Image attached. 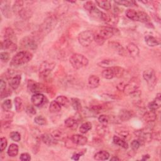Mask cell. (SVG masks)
Here are the masks:
<instances>
[{"label": "cell", "instance_id": "6da1fadb", "mask_svg": "<svg viewBox=\"0 0 161 161\" xmlns=\"http://www.w3.org/2000/svg\"><path fill=\"white\" fill-rule=\"evenodd\" d=\"M32 57L33 54L28 51L19 52L12 58L10 62V65L13 66H22L28 63L32 60Z\"/></svg>", "mask_w": 161, "mask_h": 161}, {"label": "cell", "instance_id": "7a4b0ae2", "mask_svg": "<svg viewBox=\"0 0 161 161\" xmlns=\"http://www.w3.org/2000/svg\"><path fill=\"white\" fill-rule=\"evenodd\" d=\"M57 23V18L55 16L47 17L40 26V32L44 35L50 33Z\"/></svg>", "mask_w": 161, "mask_h": 161}, {"label": "cell", "instance_id": "3957f363", "mask_svg": "<svg viewBox=\"0 0 161 161\" xmlns=\"http://www.w3.org/2000/svg\"><path fill=\"white\" fill-rule=\"evenodd\" d=\"M70 63L75 69H79L87 66L89 60L84 55L79 54H74L70 58Z\"/></svg>", "mask_w": 161, "mask_h": 161}, {"label": "cell", "instance_id": "277c9868", "mask_svg": "<svg viewBox=\"0 0 161 161\" xmlns=\"http://www.w3.org/2000/svg\"><path fill=\"white\" fill-rule=\"evenodd\" d=\"M95 34L90 30H86L80 32L78 35V41L82 46L86 47L91 45L94 40Z\"/></svg>", "mask_w": 161, "mask_h": 161}, {"label": "cell", "instance_id": "5b68a950", "mask_svg": "<svg viewBox=\"0 0 161 161\" xmlns=\"http://www.w3.org/2000/svg\"><path fill=\"white\" fill-rule=\"evenodd\" d=\"M143 78L147 81L149 90H153L157 84V77L155 71L152 69H148L144 71Z\"/></svg>", "mask_w": 161, "mask_h": 161}, {"label": "cell", "instance_id": "8992f818", "mask_svg": "<svg viewBox=\"0 0 161 161\" xmlns=\"http://www.w3.org/2000/svg\"><path fill=\"white\" fill-rule=\"evenodd\" d=\"M55 66V64L54 63H48L47 61L42 63L39 68L40 78L44 80H47L48 78H50L51 72L54 69Z\"/></svg>", "mask_w": 161, "mask_h": 161}, {"label": "cell", "instance_id": "52a82bcc", "mask_svg": "<svg viewBox=\"0 0 161 161\" xmlns=\"http://www.w3.org/2000/svg\"><path fill=\"white\" fill-rule=\"evenodd\" d=\"M140 86V80L137 78H133L130 81L125 84L123 92L125 95H131L136 91Z\"/></svg>", "mask_w": 161, "mask_h": 161}, {"label": "cell", "instance_id": "ba28073f", "mask_svg": "<svg viewBox=\"0 0 161 161\" xmlns=\"http://www.w3.org/2000/svg\"><path fill=\"white\" fill-rule=\"evenodd\" d=\"M20 44L22 47L28 50L35 51L37 48V43L35 39L32 37H25L21 40Z\"/></svg>", "mask_w": 161, "mask_h": 161}, {"label": "cell", "instance_id": "9c48e42d", "mask_svg": "<svg viewBox=\"0 0 161 161\" xmlns=\"http://www.w3.org/2000/svg\"><path fill=\"white\" fill-rule=\"evenodd\" d=\"M28 89L31 92L40 93V92L45 91V87L40 83H35L32 80H30L28 83Z\"/></svg>", "mask_w": 161, "mask_h": 161}, {"label": "cell", "instance_id": "30bf717a", "mask_svg": "<svg viewBox=\"0 0 161 161\" xmlns=\"http://www.w3.org/2000/svg\"><path fill=\"white\" fill-rule=\"evenodd\" d=\"M31 101L34 106L40 107L45 104V101H47V100L44 95L41 93H35L31 98Z\"/></svg>", "mask_w": 161, "mask_h": 161}, {"label": "cell", "instance_id": "8fae6325", "mask_svg": "<svg viewBox=\"0 0 161 161\" xmlns=\"http://www.w3.org/2000/svg\"><path fill=\"white\" fill-rule=\"evenodd\" d=\"M119 33V30L113 27H104L100 30V34L104 40L109 39L113 35Z\"/></svg>", "mask_w": 161, "mask_h": 161}, {"label": "cell", "instance_id": "7c38bea8", "mask_svg": "<svg viewBox=\"0 0 161 161\" xmlns=\"http://www.w3.org/2000/svg\"><path fill=\"white\" fill-rule=\"evenodd\" d=\"M110 47L113 50L118 54L121 56H125L127 55L126 50L120 44L116 42H109Z\"/></svg>", "mask_w": 161, "mask_h": 161}, {"label": "cell", "instance_id": "4fadbf2b", "mask_svg": "<svg viewBox=\"0 0 161 161\" xmlns=\"http://www.w3.org/2000/svg\"><path fill=\"white\" fill-rule=\"evenodd\" d=\"M1 48L2 50H9L13 52L17 49V45L15 43L8 39H5L1 43Z\"/></svg>", "mask_w": 161, "mask_h": 161}, {"label": "cell", "instance_id": "5bb4252c", "mask_svg": "<svg viewBox=\"0 0 161 161\" xmlns=\"http://www.w3.org/2000/svg\"><path fill=\"white\" fill-rule=\"evenodd\" d=\"M41 139L42 142H44V144L48 146H52L54 145L57 144V141L55 139L52 134L49 133H44L41 136Z\"/></svg>", "mask_w": 161, "mask_h": 161}, {"label": "cell", "instance_id": "9a60e30c", "mask_svg": "<svg viewBox=\"0 0 161 161\" xmlns=\"http://www.w3.org/2000/svg\"><path fill=\"white\" fill-rule=\"evenodd\" d=\"M161 105V94L158 93L156 95V98L152 102L148 104V108L151 111H156L157 109L160 107Z\"/></svg>", "mask_w": 161, "mask_h": 161}, {"label": "cell", "instance_id": "2e32d148", "mask_svg": "<svg viewBox=\"0 0 161 161\" xmlns=\"http://www.w3.org/2000/svg\"><path fill=\"white\" fill-rule=\"evenodd\" d=\"M74 144L78 145H84L87 144L88 139L81 135H73L70 138Z\"/></svg>", "mask_w": 161, "mask_h": 161}, {"label": "cell", "instance_id": "e0dca14e", "mask_svg": "<svg viewBox=\"0 0 161 161\" xmlns=\"http://www.w3.org/2000/svg\"><path fill=\"white\" fill-rule=\"evenodd\" d=\"M133 116V111H130L126 109H123L120 111L119 118L121 121H126L132 119V117Z\"/></svg>", "mask_w": 161, "mask_h": 161}, {"label": "cell", "instance_id": "ac0fdd59", "mask_svg": "<svg viewBox=\"0 0 161 161\" xmlns=\"http://www.w3.org/2000/svg\"><path fill=\"white\" fill-rule=\"evenodd\" d=\"M145 40L147 45L149 47H156L160 44V39L150 35H147L145 37Z\"/></svg>", "mask_w": 161, "mask_h": 161}, {"label": "cell", "instance_id": "d6986e66", "mask_svg": "<svg viewBox=\"0 0 161 161\" xmlns=\"http://www.w3.org/2000/svg\"><path fill=\"white\" fill-rule=\"evenodd\" d=\"M127 50L128 52L133 57L138 56L140 53V50L138 46L133 44V43H130L127 46Z\"/></svg>", "mask_w": 161, "mask_h": 161}, {"label": "cell", "instance_id": "ffe728a7", "mask_svg": "<svg viewBox=\"0 0 161 161\" xmlns=\"http://www.w3.org/2000/svg\"><path fill=\"white\" fill-rule=\"evenodd\" d=\"M143 119L147 123H151L157 120V114L156 111H150L145 113L143 115Z\"/></svg>", "mask_w": 161, "mask_h": 161}, {"label": "cell", "instance_id": "44dd1931", "mask_svg": "<svg viewBox=\"0 0 161 161\" xmlns=\"http://www.w3.org/2000/svg\"><path fill=\"white\" fill-rule=\"evenodd\" d=\"M22 77L20 75H16L11 78L9 81V84L10 87L13 89H16L19 87L21 82Z\"/></svg>", "mask_w": 161, "mask_h": 161}, {"label": "cell", "instance_id": "7402d4cb", "mask_svg": "<svg viewBox=\"0 0 161 161\" xmlns=\"http://www.w3.org/2000/svg\"><path fill=\"white\" fill-rule=\"evenodd\" d=\"M1 10L2 13L7 18H10L11 15L10 4L7 1H1Z\"/></svg>", "mask_w": 161, "mask_h": 161}, {"label": "cell", "instance_id": "603a6c76", "mask_svg": "<svg viewBox=\"0 0 161 161\" xmlns=\"http://www.w3.org/2000/svg\"><path fill=\"white\" fill-rule=\"evenodd\" d=\"M100 84V78L95 75L91 76L88 79V85L89 88L95 89L98 87Z\"/></svg>", "mask_w": 161, "mask_h": 161}, {"label": "cell", "instance_id": "cb8c5ba5", "mask_svg": "<svg viewBox=\"0 0 161 161\" xmlns=\"http://www.w3.org/2000/svg\"><path fill=\"white\" fill-rule=\"evenodd\" d=\"M110 157V154L106 151H101L96 153L94 159L96 160H106Z\"/></svg>", "mask_w": 161, "mask_h": 161}, {"label": "cell", "instance_id": "d4e9b609", "mask_svg": "<svg viewBox=\"0 0 161 161\" xmlns=\"http://www.w3.org/2000/svg\"><path fill=\"white\" fill-rule=\"evenodd\" d=\"M64 124L66 127L72 128V129H76L78 125V120L75 119H74L73 117L71 118H68L67 119L65 120Z\"/></svg>", "mask_w": 161, "mask_h": 161}, {"label": "cell", "instance_id": "484cf974", "mask_svg": "<svg viewBox=\"0 0 161 161\" xmlns=\"http://www.w3.org/2000/svg\"><path fill=\"white\" fill-rule=\"evenodd\" d=\"M101 76L104 79H111L115 77V74L112 67H109V68H106L104 71H103L101 73Z\"/></svg>", "mask_w": 161, "mask_h": 161}, {"label": "cell", "instance_id": "4316f807", "mask_svg": "<svg viewBox=\"0 0 161 161\" xmlns=\"http://www.w3.org/2000/svg\"><path fill=\"white\" fill-rule=\"evenodd\" d=\"M113 143L115 145H119L123 148H125V149H127V148H128V145L127 144V142H126L122 139L119 137L118 136H116V135L114 136L113 138Z\"/></svg>", "mask_w": 161, "mask_h": 161}, {"label": "cell", "instance_id": "83f0119b", "mask_svg": "<svg viewBox=\"0 0 161 161\" xmlns=\"http://www.w3.org/2000/svg\"><path fill=\"white\" fill-rule=\"evenodd\" d=\"M150 18L144 11H137V21L142 22V23H147L149 22Z\"/></svg>", "mask_w": 161, "mask_h": 161}, {"label": "cell", "instance_id": "f1b7e54d", "mask_svg": "<svg viewBox=\"0 0 161 161\" xmlns=\"http://www.w3.org/2000/svg\"><path fill=\"white\" fill-rule=\"evenodd\" d=\"M8 155L10 157H14L16 156L18 154V146L17 144H11L8 150Z\"/></svg>", "mask_w": 161, "mask_h": 161}, {"label": "cell", "instance_id": "f546056e", "mask_svg": "<svg viewBox=\"0 0 161 161\" xmlns=\"http://www.w3.org/2000/svg\"><path fill=\"white\" fill-rule=\"evenodd\" d=\"M60 110L61 106L55 100L52 101L50 106H49V111H50L51 113H57L60 111Z\"/></svg>", "mask_w": 161, "mask_h": 161}, {"label": "cell", "instance_id": "4dcf8cb0", "mask_svg": "<svg viewBox=\"0 0 161 161\" xmlns=\"http://www.w3.org/2000/svg\"><path fill=\"white\" fill-rule=\"evenodd\" d=\"M4 37H5V39H8L13 42L16 39V37H15L14 31L11 28H7L5 30Z\"/></svg>", "mask_w": 161, "mask_h": 161}, {"label": "cell", "instance_id": "1f68e13d", "mask_svg": "<svg viewBox=\"0 0 161 161\" xmlns=\"http://www.w3.org/2000/svg\"><path fill=\"white\" fill-rule=\"evenodd\" d=\"M23 1H20V0L16 1L13 6V11L14 13L16 14H19L20 13V11L23 9Z\"/></svg>", "mask_w": 161, "mask_h": 161}, {"label": "cell", "instance_id": "d6a6232c", "mask_svg": "<svg viewBox=\"0 0 161 161\" xmlns=\"http://www.w3.org/2000/svg\"><path fill=\"white\" fill-rule=\"evenodd\" d=\"M108 131L107 125L101 124L96 127V132L100 136H104Z\"/></svg>", "mask_w": 161, "mask_h": 161}, {"label": "cell", "instance_id": "836d02e7", "mask_svg": "<svg viewBox=\"0 0 161 161\" xmlns=\"http://www.w3.org/2000/svg\"><path fill=\"white\" fill-rule=\"evenodd\" d=\"M71 103L72 108H74V110H76L77 111H80L82 110V107H81V103L80 102V100L78 98H74L71 99Z\"/></svg>", "mask_w": 161, "mask_h": 161}, {"label": "cell", "instance_id": "e575fe53", "mask_svg": "<svg viewBox=\"0 0 161 161\" xmlns=\"http://www.w3.org/2000/svg\"><path fill=\"white\" fill-rule=\"evenodd\" d=\"M96 3L101 8L105 10H110L111 8V2L109 1H96Z\"/></svg>", "mask_w": 161, "mask_h": 161}, {"label": "cell", "instance_id": "d590c367", "mask_svg": "<svg viewBox=\"0 0 161 161\" xmlns=\"http://www.w3.org/2000/svg\"><path fill=\"white\" fill-rule=\"evenodd\" d=\"M92 128V124L91 122H86L84 123L83 124L81 125V126L79 128V131L80 132L84 134L86 133L88 131H89Z\"/></svg>", "mask_w": 161, "mask_h": 161}, {"label": "cell", "instance_id": "8d00e7d4", "mask_svg": "<svg viewBox=\"0 0 161 161\" xmlns=\"http://www.w3.org/2000/svg\"><path fill=\"white\" fill-rule=\"evenodd\" d=\"M113 64H114L113 60L111 59H104V60H101L100 63H98V65L101 67L109 68V67H113Z\"/></svg>", "mask_w": 161, "mask_h": 161}, {"label": "cell", "instance_id": "74e56055", "mask_svg": "<svg viewBox=\"0 0 161 161\" xmlns=\"http://www.w3.org/2000/svg\"><path fill=\"white\" fill-rule=\"evenodd\" d=\"M126 16L129 19L133 21H137V11H136L133 9H128L126 11Z\"/></svg>", "mask_w": 161, "mask_h": 161}, {"label": "cell", "instance_id": "f35d334b", "mask_svg": "<svg viewBox=\"0 0 161 161\" xmlns=\"http://www.w3.org/2000/svg\"><path fill=\"white\" fill-rule=\"evenodd\" d=\"M55 101H56L60 105V106H63V107H66L69 104V100H68L67 98L64 96H58L56 98Z\"/></svg>", "mask_w": 161, "mask_h": 161}, {"label": "cell", "instance_id": "ab89813d", "mask_svg": "<svg viewBox=\"0 0 161 161\" xmlns=\"http://www.w3.org/2000/svg\"><path fill=\"white\" fill-rule=\"evenodd\" d=\"M14 103L15 106V110L17 112H20L23 109V101L19 97H16L15 98Z\"/></svg>", "mask_w": 161, "mask_h": 161}, {"label": "cell", "instance_id": "60d3db41", "mask_svg": "<svg viewBox=\"0 0 161 161\" xmlns=\"http://www.w3.org/2000/svg\"><path fill=\"white\" fill-rule=\"evenodd\" d=\"M115 78H121L125 72V70L123 68L119 66H113L112 67Z\"/></svg>", "mask_w": 161, "mask_h": 161}, {"label": "cell", "instance_id": "b9f144b4", "mask_svg": "<svg viewBox=\"0 0 161 161\" xmlns=\"http://www.w3.org/2000/svg\"><path fill=\"white\" fill-rule=\"evenodd\" d=\"M115 132L119 134V135L121 136L122 137H127V136L129 135V131L128 130L125 128H123V127H120V128H118L115 130Z\"/></svg>", "mask_w": 161, "mask_h": 161}, {"label": "cell", "instance_id": "7bdbcfd3", "mask_svg": "<svg viewBox=\"0 0 161 161\" xmlns=\"http://www.w3.org/2000/svg\"><path fill=\"white\" fill-rule=\"evenodd\" d=\"M1 107L4 111H10L12 108L11 101L10 100H4L1 104Z\"/></svg>", "mask_w": 161, "mask_h": 161}, {"label": "cell", "instance_id": "ee69618b", "mask_svg": "<svg viewBox=\"0 0 161 161\" xmlns=\"http://www.w3.org/2000/svg\"><path fill=\"white\" fill-rule=\"evenodd\" d=\"M115 3L119 5H123L127 7H133V6L135 5L136 4V3L134 1H127V0H125V1H115Z\"/></svg>", "mask_w": 161, "mask_h": 161}, {"label": "cell", "instance_id": "f6af8a7d", "mask_svg": "<svg viewBox=\"0 0 161 161\" xmlns=\"http://www.w3.org/2000/svg\"><path fill=\"white\" fill-rule=\"evenodd\" d=\"M19 15L21 16L22 18H24V19H27V18H29L31 15H32V13L29 9L27 8H23L19 13Z\"/></svg>", "mask_w": 161, "mask_h": 161}, {"label": "cell", "instance_id": "bcb514c9", "mask_svg": "<svg viewBox=\"0 0 161 161\" xmlns=\"http://www.w3.org/2000/svg\"><path fill=\"white\" fill-rule=\"evenodd\" d=\"M52 135H53V137L55 139H56L57 140H63L65 137L64 133L63 132H61L60 130H55Z\"/></svg>", "mask_w": 161, "mask_h": 161}, {"label": "cell", "instance_id": "7dc6e473", "mask_svg": "<svg viewBox=\"0 0 161 161\" xmlns=\"http://www.w3.org/2000/svg\"><path fill=\"white\" fill-rule=\"evenodd\" d=\"M142 141L140 140H133L131 142V147L132 148V150L135 151L137 149H139V147L142 145Z\"/></svg>", "mask_w": 161, "mask_h": 161}, {"label": "cell", "instance_id": "c3c4849f", "mask_svg": "<svg viewBox=\"0 0 161 161\" xmlns=\"http://www.w3.org/2000/svg\"><path fill=\"white\" fill-rule=\"evenodd\" d=\"M35 122L39 125H44L46 124V119L44 117H43L42 116H36L34 119Z\"/></svg>", "mask_w": 161, "mask_h": 161}, {"label": "cell", "instance_id": "681fc988", "mask_svg": "<svg viewBox=\"0 0 161 161\" xmlns=\"http://www.w3.org/2000/svg\"><path fill=\"white\" fill-rule=\"evenodd\" d=\"M98 120L101 124L107 125L110 122V118L107 115H101L98 117Z\"/></svg>", "mask_w": 161, "mask_h": 161}, {"label": "cell", "instance_id": "f907efd6", "mask_svg": "<svg viewBox=\"0 0 161 161\" xmlns=\"http://www.w3.org/2000/svg\"><path fill=\"white\" fill-rule=\"evenodd\" d=\"M96 7L95 4L92 1H87L84 4V8L86 10H87L88 12H90Z\"/></svg>", "mask_w": 161, "mask_h": 161}, {"label": "cell", "instance_id": "816d5d0a", "mask_svg": "<svg viewBox=\"0 0 161 161\" xmlns=\"http://www.w3.org/2000/svg\"><path fill=\"white\" fill-rule=\"evenodd\" d=\"M10 137L12 140L15 142H19L21 139V135L18 132H13L10 133Z\"/></svg>", "mask_w": 161, "mask_h": 161}, {"label": "cell", "instance_id": "f5cc1de1", "mask_svg": "<svg viewBox=\"0 0 161 161\" xmlns=\"http://www.w3.org/2000/svg\"><path fill=\"white\" fill-rule=\"evenodd\" d=\"M94 40L97 43L98 45H102L104 44L105 40L100 34H97L95 35V36H94Z\"/></svg>", "mask_w": 161, "mask_h": 161}, {"label": "cell", "instance_id": "db71d44e", "mask_svg": "<svg viewBox=\"0 0 161 161\" xmlns=\"http://www.w3.org/2000/svg\"><path fill=\"white\" fill-rule=\"evenodd\" d=\"M0 144H1V145H0V151L3 152L7 146L8 142L7 139L4 137L1 138V139H0Z\"/></svg>", "mask_w": 161, "mask_h": 161}, {"label": "cell", "instance_id": "11a10c76", "mask_svg": "<svg viewBox=\"0 0 161 161\" xmlns=\"http://www.w3.org/2000/svg\"><path fill=\"white\" fill-rule=\"evenodd\" d=\"M0 59L3 63H7L10 59V54L6 52H1V54H0Z\"/></svg>", "mask_w": 161, "mask_h": 161}, {"label": "cell", "instance_id": "9f6ffc18", "mask_svg": "<svg viewBox=\"0 0 161 161\" xmlns=\"http://www.w3.org/2000/svg\"><path fill=\"white\" fill-rule=\"evenodd\" d=\"M26 111L27 113L30 116H32L33 115H35L36 114V110L35 109V108L32 106V105H29V106L27 107V109H26Z\"/></svg>", "mask_w": 161, "mask_h": 161}, {"label": "cell", "instance_id": "6f0895ef", "mask_svg": "<svg viewBox=\"0 0 161 161\" xmlns=\"http://www.w3.org/2000/svg\"><path fill=\"white\" fill-rule=\"evenodd\" d=\"M86 149L82 151H80L79 152H77V153H74L73 155H72V159L74 160H79V158L80 156H83V155L84 154V153L86 152Z\"/></svg>", "mask_w": 161, "mask_h": 161}, {"label": "cell", "instance_id": "680465c9", "mask_svg": "<svg viewBox=\"0 0 161 161\" xmlns=\"http://www.w3.org/2000/svg\"><path fill=\"white\" fill-rule=\"evenodd\" d=\"M20 159L22 161H29L31 160V157L28 153H23L20 155Z\"/></svg>", "mask_w": 161, "mask_h": 161}, {"label": "cell", "instance_id": "91938a15", "mask_svg": "<svg viewBox=\"0 0 161 161\" xmlns=\"http://www.w3.org/2000/svg\"><path fill=\"white\" fill-rule=\"evenodd\" d=\"M66 147L69 148H74L76 147V144H75L70 139L69 140H67L66 143Z\"/></svg>", "mask_w": 161, "mask_h": 161}, {"label": "cell", "instance_id": "94428289", "mask_svg": "<svg viewBox=\"0 0 161 161\" xmlns=\"http://www.w3.org/2000/svg\"><path fill=\"white\" fill-rule=\"evenodd\" d=\"M6 89H7V84L4 80L1 79L0 80V91H1V92H3Z\"/></svg>", "mask_w": 161, "mask_h": 161}, {"label": "cell", "instance_id": "6125c7cd", "mask_svg": "<svg viewBox=\"0 0 161 161\" xmlns=\"http://www.w3.org/2000/svg\"><path fill=\"white\" fill-rule=\"evenodd\" d=\"M11 94V92L9 89H6L3 92H1V98L3 99L5 97H7Z\"/></svg>", "mask_w": 161, "mask_h": 161}, {"label": "cell", "instance_id": "be15d7a7", "mask_svg": "<svg viewBox=\"0 0 161 161\" xmlns=\"http://www.w3.org/2000/svg\"><path fill=\"white\" fill-rule=\"evenodd\" d=\"M125 84L123 83H119V84H118L117 86V89L120 90V91H123V89H124V87H125Z\"/></svg>", "mask_w": 161, "mask_h": 161}, {"label": "cell", "instance_id": "e7e4bbea", "mask_svg": "<svg viewBox=\"0 0 161 161\" xmlns=\"http://www.w3.org/2000/svg\"><path fill=\"white\" fill-rule=\"evenodd\" d=\"M149 158H150L149 155L146 154V155H144V156H142V160H145L148 159Z\"/></svg>", "mask_w": 161, "mask_h": 161}, {"label": "cell", "instance_id": "03108f58", "mask_svg": "<svg viewBox=\"0 0 161 161\" xmlns=\"http://www.w3.org/2000/svg\"><path fill=\"white\" fill-rule=\"evenodd\" d=\"M111 160H120V159L119 158H118L117 157H113L112 158H111Z\"/></svg>", "mask_w": 161, "mask_h": 161}]
</instances>
